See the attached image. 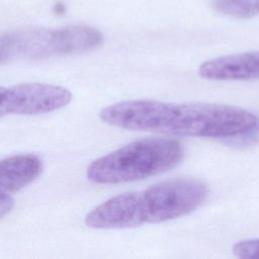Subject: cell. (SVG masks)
<instances>
[{"mask_svg":"<svg viewBox=\"0 0 259 259\" xmlns=\"http://www.w3.org/2000/svg\"><path fill=\"white\" fill-rule=\"evenodd\" d=\"M99 116L112 126L176 137L232 139L249 135L259 124L250 110L217 103H172L124 100L104 107Z\"/></svg>","mask_w":259,"mask_h":259,"instance_id":"1","label":"cell"},{"mask_svg":"<svg viewBox=\"0 0 259 259\" xmlns=\"http://www.w3.org/2000/svg\"><path fill=\"white\" fill-rule=\"evenodd\" d=\"M212 9L229 17L249 19L259 13L258 0H212Z\"/></svg>","mask_w":259,"mask_h":259,"instance_id":"8","label":"cell"},{"mask_svg":"<svg viewBox=\"0 0 259 259\" xmlns=\"http://www.w3.org/2000/svg\"><path fill=\"white\" fill-rule=\"evenodd\" d=\"M42 161L33 154L7 157L0 163V190L18 191L34 181L42 171Z\"/></svg>","mask_w":259,"mask_h":259,"instance_id":"7","label":"cell"},{"mask_svg":"<svg viewBox=\"0 0 259 259\" xmlns=\"http://www.w3.org/2000/svg\"><path fill=\"white\" fill-rule=\"evenodd\" d=\"M258 3H259V0H258Z\"/></svg>","mask_w":259,"mask_h":259,"instance_id":"11","label":"cell"},{"mask_svg":"<svg viewBox=\"0 0 259 259\" xmlns=\"http://www.w3.org/2000/svg\"><path fill=\"white\" fill-rule=\"evenodd\" d=\"M206 185L197 179L177 178L142 191L113 196L91 209L85 224L92 229H130L184 217L198 208L207 196Z\"/></svg>","mask_w":259,"mask_h":259,"instance_id":"2","label":"cell"},{"mask_svg":"<svg viewBox=\"0 0 259 259\" xmlns=\"http://www.w3.org/2000/svg\"><path fill=\"white\" fill-rule=\"evenodd\" d=\"M201 78L212 81L259 79V51L222 56L202 63Z\"/></svg>","mask_w":259,"mask_h":259,"instance_id":"6","label":"cell"},{"mask_svg":"<svg viewBox=\"0 0 259 259\" xmlns=\"http://www.w3.org/2000/svg\"><path fill=\"white\" fill-rule=\"evenodd\" d=\"M0 115L40 114L58 110L72 100L71 92L58 85L23 83L0 89Z\"/></svg>","mask_w":259,"mask_h":259,"instance_id":"5","label":"cell"},{"mask_svg":"<svg viewBox=\"0 0 259 259\" xmlns=\"http://www.w3.org/2000/svg\"><path fill=\"white\" fill-rule=\"evenodd\" d=\"M233 253L238 258L259 259V239H248L236 243Z\"/></svg>","mask_w":259,"mask_h":259,"instance_id":"9","label":"cell"},{"mask_svg":"<svg viewBox=\"0 0 259 259\" xmlns=\"http://www.w3.org/2000/svg\"><path fill=\"white\" fill-rule=\"evenodd\" d=\"M103 41L101 32L87 25H71L52 29L23 27L1 34L0 63L38 61L86 53Z\"/></svg>","mask_w":259,"mask_h":259,"instance_id":"4","label":"cell"},{"mask_svg":"<svg viewBox=\"0 0 259 259\" xmlns=\"http://www.w3.org/2000/svg\"><path fill=\"white\" fill-rule=\"evenodd\" d=\"M14 206V200L11 196V193L1 191L0 197V217L4 218Z\"/></svg>","mask_w":259,"mask_h":259,"instance_id":"10","label":"cell"},{"mask_svg":"<svg viewBox=\"0 0 259 259\" xmlns=\"http://www.w3.org/2000/svg\"><path fill=\"white\" fill-rule=\"evenodd\" d=\"M183 157L184 148L180 142L146 138L96 159L88 166L86 176L98 184L134 182L173 169Z\"/></svg>","mask_w":259,"mask_h":259,"instance_id":"3","label":"cell"}]
</instances>
